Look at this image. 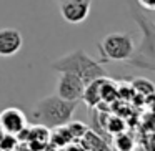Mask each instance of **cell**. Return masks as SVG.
Here are the masks:
<instances>
[{
	"label": "cell",
	"mask_w": 155,
	"mask_h": 151,
	"mask_svg": "<svg viewBox=\"0 0 155 151\" xmlns=\"http://www.w3.org/2000/svg\"><path fill=\"white\" fill-rule=\"evenodd\" d=\"M90 2H92V0H90Z\"/></svg>",
	"instance_id": "21"
},
{
	"label": "cell",
	"mask_w": 155,
	"mask_h": 151,
	"mask_svg": "<svg viewBox=\"0 0 155 151\" xmlns=\"http://www.w3.org/2000/svg\"><path fill=\"white\" fill-rule=\"evenodd\" d=\"M132 88L142 96H148V95L155 93V85L147 78H135L132 81Z\"/></svg>",
	"instance_id": "13"
},
{
	"label": "cell",
	"mask_w": 155,
	"mask_h": 151,
	"mask_svg": "<svg viewBox=\"0 0 155 151\" xmlns=\"http://www.w3.org/2000/svg\"><path fill=\"white\" fill-rule=\"evenodd\" d=\"M0 124H2L5 133L17 136L20 131L27 128V116L20 108H5V110L0 111Z\"/></svg>",
	"instance_id": "7"
},
{
	"label": "cell",
	"mask_w": 155,
	"mask_h": 151,
	"mask_svg": "<svg viewBox=\"0 0 155 151\" xmlns=\"http://www.w3.org/2000/svg\"><path fill=\"white\" fill-rule=\"evenodd\" d=\"M132 151H145V149H143V148H134Z\"/></svg>",
	"instance_id": "20"
},
{
	"label": "cell",
	"mask_w": 155,
	"mask_h": 151,
	"mask_svg": "<svg viewBox=\"0 0 155 151\" xmlns=\"http://www.w3.org/2000/svg\"><path fill=\"white\" fill-rule=\"evenodd\" d=\"M134 18L142 32V40L134 55L124 63L138 70H147L150 65H155V24L140 12H135Z\"/></svg>",
	"instance_id": "3"
},
{
	"label": "cell",
	"mask_w": 155,
	"mask_h": 151,
	"mask_svg": "<svg viewBox=\"0 0 155 151\" xmlns=\"http://www.w3.org/2000/svg\"><path fill=\"white\" fill-rule=\"evenodd\" d=\"M4 134H5V131H4V128H2V124H0V140L4 138Z\"/></svg>",
	"instance_id": "18"
},
{
	"label": "cell",
	"mask_w": 155,
	"mask_h": 151,
	"mask_svg": "<svg viewBox=\"0 0 155 151\" xmlns=\"http://www.w3.org/2000/svg\"><path fill=\"white\" fill-rule=\"evenodd\" d=\"M85 83L72 73H60L57 81V95L67 101H80L84 96Z\"/></svg>",
	"instance_id": "5"
},
{
	"label": "cell",
	"mask_w": 155,
	"mask_h": 151,
	"mask_svg": "<svg viewBox=\"0 0 155 151\" xmlns=\"http://www.w3.org/2000/svg\"><path fill=\"white\" fill-rule=\"evenodd\" d=\"M52 70L58 71V73H72L75 77H78L85 85L90 83L98 78L108 77L107 70L102 67L100 61L94 60L88 53H85L82 48L70 52V53L60 57L58 60H55L52 63Z\"/></svg>",
	"instance_id": "1"
},
{
	"label": "cell",
	"mask_w": 155,
	"mask_h": 151,
	"mask_svg": "<svg viewBox=\"0 0 155 151\" xmlns=\"http://www.w3.org/2000/svg\"><path fill=\"white\" fill-rule=\"evenodd\" d=\"M138 4L145 10H155V0H138Z\"/></svg>",
	"instance_id": "17"
},
{
	"label": "cell",
	"mask_w": 155,
	"mask_h": 151,
	"mask_svg": "<svg viewBox=\"0 0 155 151\" xmlns=\"http://www.w3.org/2000/svg\"><path fill=\"white\" fill-rule=\"evenodd\" d=\"M90 14V0H60V15L68 24H82Z\"/></svg>",
	"instance_id": "6"
},
{
	"label": "cell",
	"mask_w": 155,
	"mask_h": 151,
	"mask_svg": "<svg viewBox=\"0 0 155 151\" xmlns=\"http://www.w3.org/2000/svg\"><path fill=\"white\" fill-rule=\"evenodd\" d=\"M18 148V138L15 134L5 133L4 138L0 140V151H14Z\"/></svg>",
	"instance_id": "16"
},
{
	"label": "cell",
	"mask_w": 155,
	"mask_h": 151,
	"mask_svg": "<svg viewBox=\"0 0 155 151\" xmlns=\"http://www.w3.org/2000/svg\"><path fill=\"white\" fill-rule=\"evenodd\" d=\"M50 140L54 141V144H57V146H65V144L72 143L74 138H72V134H70V131H68L67 124H62V126L54 128V133H52Z\"/></svg>",
	"instance_id": "11"
},
{
	"label": "cell",
	"mask_w": 155,
	"mask_h": 151,
	"mask_svg": "<svg viewBox=\"0 0 155 151\" xmlns=\"http://www.w3.org/2000/svg\"><path fill=\"white\" fill-rule=\"evenodd\" d=\"M67 128H68V131H70L74 140H80L88 130V126L85 123H82V121H72V120L67 123Z\"/></svg>",
	"instance_id": "15"
},
{
	"label": "cell",
	"mask_w": 155,
	"mask_h": 151,
	"mask_svg": "<svg viewBox=\"0 0 155 151\" xmlns=\"http://www.w3.org/2000/svg\"><path fill=\"white\" fill-rule=\"evenodd\" d=\"M100 63L108 61H125L134 55L135 43L128 33H108L102 42H98Z\"/></svg>",
	"instance_id": "4"
},
{
	"label": "cell",
	"mask_w": 155,
	"mask_h": 151,
	"mask_svg": "<svg viewBox=\"0 0 155 151\" xmlns=\"http://www.w3.org/2000/svg\"><path fill=\"white\" fill-rule=\"evenodd\" d=\"M80 146L84 151H110V144L100 133L88 128L87 133L80 138Z\"/></svg>",
	"instance_id": "9"
},
{
	"label": "cell",
	"mask_w": 155,
	"mask_h": 151,
	"mask_svg": "<svg viewBox=\"0 0 155 151\" xmlns=\"http://www.w3.org/2000/svg\"><path fill=\"white\" fill-rule=\"evenodd\" d=\"M147 71H155V65H150V67L147 68Z\"/></svg>",
	"instance_id": "19"
},
{
	"label": "cell",
	"mask_w": 155,
	"mask_h": 151,
	"mask_svg": "<svg viewBox=\"0 0 155 151\" xmlns=\"http://www.w3.org/2000/svg\"><path fill=\"white\" fill-rule=\"evenodd\" d=\"M107 78V77H105ZM102 81H104V78H98V80H94L90 81V83L85 85V90H84V96H82V100L87 103L88 108H95L98 103L102 101Z\"/></svg>",
	"instance_id": "10"
},
{
	"label": "cell",
	"mask_w": 155,
	"mask_h": 151,
	"mask_svg": "<svg viewBox=\"0 0 155 151\" xmlns=\"http://www.w3.org/2000/svg\"><path fill=\"white\" fill-rule=\"evenodd\" d=\"M104 128H105V131H108L110 134H117V133H122V131L125 130V123H124V120L118 118V116H110L107 123H104Z\"/></svg>",
	"instance_id": "14"
},
{
	"label": "cell",
	"mask_w": 155,
	"mask_h": 151,
	"mask_svg": "<svg viewBox=\"0 0 155 151\" xmlns=\"http://www.w3.org/2000/svg\"><path fill=\"white\" fill-rule=\"evenodd\" d=\"M24 45V37L15 28H0V57H12L18 53Z\"/></svg>",
	"instance_id": "8"
},
{
	"label": "cell",
	"mask_w": 155,
	"mask_h": 151,
	"mask_svg": "<svg viewBox=\"0 0 155 151\" xmlns=\"http://www.w3.org/2000/svg\"><path fill=\"white\" fill-rule=\"evenodd\" d=\"M114 146L117 151H132L135 148V143H134V138L130 134L122 131V133L114 134Z\"/></svg>",
	"instance_id": "12"
},
{
	"label": "cell",
	"mask_w": 155,
	"mask_h": 151,
	"mask_svg": "<svg viewBox=\"0 0 155 151\" xmlns=\"http://www.w3.org/2000/svg\"><path fill=\"white\" fill-rule=\"evenodd\" d=\"M78 101H67L58 95H50L42 98L34 108H32V121L37 124L54 130L57 126L67 124L75 113Z\"/></svg>",
	"instance_id": "2"
}]
</instances>
